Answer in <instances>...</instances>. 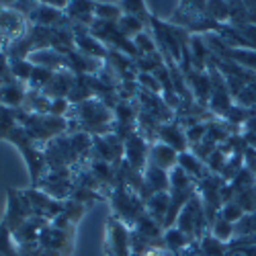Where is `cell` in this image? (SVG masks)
<instances>
[{
    "instance_id": "obj_1",
    "label": "cell",
    "mask_w": 256,
    "mask_h": 256,
    "mask_svg": "<svg viewBox=\"0 0 256 256\" xmlns=\"http://www.w3.org/2000/svg\"><path fill=\"white\" fill-rule=\"evenodd\" d=\"M68 134L106 136L113 134L115 111L100 98H90L80 104H70L68 109Z\"/></svg>"
},
{
    "instance_id": "obj_2",
    "label": "cell",
    "mask_w": 256,
    "mask_h": 256,
    "mask_svg": "<svg viewBox=\"0 0 256 256\" xmlns=\"http://www.w3.org/2000/svg\"><path fill=\"white\" fill-rule=\"evenodd\" d=\"M4 142H8V144H12L14 148H18V152L23 154V158H25V162H27V168H29L31 186H35V184L39 182V178L44 176V172L48 170L46 154H44V148H46V146L37 144L20 125L14 127V130L6 136Z\"/></svg>"
},
{
    "instance_id": "obj_3",
    "label": "cell",
    "mask_w": 256,
    "mask_h": 256,
    "mask_svg": "<svg viewBox=\"0 0 256 256\" xmlns=\"http://www.w3.org/2000/svg\"><path fill=\"white\" fill-rule=\"evenodd\" d=\"M18 125L41 146L56 140L58 136L68 134V119L54 115H29L23 109H16Z\"/></svg>"
},
{
    "instance_id": "obj_4",
    "label": "cell",
    "mask_w": 256,
    "mask_h": 256,
    "mask_svg": "<svg viewBox=\"0 0 256 256\" xmlns=\"http://www.w3.org/2000/svg\"><path fill=\"white\" fill-rule=\"evenodd\" d=\"M109 201H111V209H113L111 216L121 220L130 230L146 213V201L136 193V190H132L130 186H125L121 182L111 190Z\"/></svg>"
},
{
    "instance_id": "obj_5",
    "label": "cell",
    "mask_w": 256,
    "mask_h": 256,
    "mask_svg": "<svg viewBox=\"0 0 256 256\" xmlns=\"http://www.w3.org/2000/svg\"><path fill=\"white\" fill-rule=\"evenodd\" d=\"M174 226L184 232L186 236L193 240V242H199L205 234L209 232V222H207V213H205V207H203V201L199 195H195L190 199L182 211L178 213V218L174 222Z\"/></svg>"
},
{
    "instance_id": "obj_6",
    "label": "cell",
    "mask_w": 256,
    "mask_h": 256,
    "mask_svg": "<svg viewBox=\"0 0 256 256\" xmlns=\"http://www.w3.org/2000/svg\"><path fill=\"white\" fill-rule=\"evenodd\" d=\"M29 33L27 14L18 12L10 4L0 2V54H4L12 41L25 37Z\"/></svg>"
},
{
    "instance_id": "obj_7",
    "label": "cell",
    "mask_w": 256,
    "mask_h": 256,
    "mask_svg": "<svg viewBox=\"0 0 256 256\" xmlns=\"http://www.w3.org/2000/svg\"><path fill=\"white\" fill-rule=\"evenodd\" d=\"M102 252L104 256H132V230L115 216L106 218Z\"/></svg>"
},
{
    "instance_id": "obj_8",
    "label": "cell",
    "mask_w": 256,
    "mask_h": 256,
    "mask_svg": "<svg viewBox=\"0 0 256 256\" xmlns=\"http://www.w3.org/2000/svg\"><path fill=\"white\" fill-rule=\"evenodd\" d=\"M29 218H33V211H31V205H29L25 193H23V188L8 186L6 188V211H4V218L0 224L12 234Z\"/></svg>"
},
{
    "instance_id": "obj_9",
    "label": "cell",
    "mask_w": 256,
    "mask_h": 256,
    "mask_svg": "<svg viewBox=\"0 0 256 256\" xmlns=\"http://www.w3.org/2000/svg\"><path fill=\"white\" fill-rule=\"evenodd\" d=\"M203 39H205V44L213 56H218L222 60H230L234 64H238V66H244V68L256 72V52L254 50L230 48L224 44L218 33H207V35H203Z\"/></svg>"
},
{
    "instance_id": "obj_10",
    "label": "cell",
    "mask_w": 256,
    "mask_h": 256,
    "mask_svg": "<svg viewBox=\"0 0 256 256\" xmlns=\"http://www.w3.org/2000/svg\"><path fill=\"white\" fill-rule=\"evenodd\" d=\"M74 180L70 170H46L44 176L39 178V182L33 188L44 190L46 195L54 197L56 201H68L74 193Z\"/></svg>"
},
{
    "instance_id": "obj_11",
    "label": "cell",
    "mask_w": 256,
    "mask_h": 256,
    "mask_svg": "<svg viewBox=\"0 0 256 256\" xmlns=\"http://www.w3.org/2000/svg\"><path fill=\"white\" fill-rule=\"evenodd\" d=\"M125 156V142L117 134L94 136L92 138V158L102 160L106 164L119 166Z\"/></svg>"
},
{
    "instance_id": "obj_12",
    "label": "cell",
    "mask_w": 256,
    "mask_h": 256,
    "mask_svg": "<svg viewBox=\"0 0 256 256\" xmlns=\"http://www.w3.org/2000/svg\"><path fill=\"white\" fill-rule=\"evenodd\" d=\"M74 240H76V230H66L50 222L46 230L41 232L37 242L46 250H56V252H64L70 256L74 252Z\"/></svg>"
},
{
    "instance_id": "obj_13",
    "label": "cell",
    "mask_w": 256,
    "mask_h": 256,
    "mask_svg": "<svg viewBox=\"0 0 256 256\" xmlns=\"http://www.w3.org/2000/svg\"><path fill=\"white\" fill-rule=\"evenodd\" d=\"M27 20L33 27H44V29H52V31L54 29H64V27H74L70 23V18L66 16V12L50 6L46 0L35 4V8L27 14Z\"/></svg>"
},
{
    "instance_id": "obj_14",
    "label": "cell",
    "mask_w": 256,
    "mask_h": 256,
    "mask_svg": "<svg viewBox=\"0 0 256 256\" xmlns=\"http://www.w3.org/2000/svg\"><path fill=\"white\" fill-rule=\"evenodd\" d=\"M23 193L31 205V211L35 218H44L48 222H54L64 209V201H56L54 197L46 195L44 190H39V188L29 186V188H23Z\"/></svg>"
},
{
    "instance_id": "obj_15",
    "label": "cell",
    "mask_w": 256,
    "mask_h": 256,
    "mask_svg": "<svg viewBox=\"0 0 256 256\" xmlns=\"http://www.w3.org/2000/svg\"><path fill=\"white\" fill-rule=\"evenodd\" d=\"M148 156H150V144H148L138 132L125 140V156L123 160L138 172H144L148 166Z\"/></svg>"
},
{
    "instance_id": "obj_16",
    "label": "cell",
    "mask_w": 256,
    "mask_h": 256,
    "mask_svg": "<svg viewBox=\"0 0 256 256\" xmlns=\"http://www.w3.org/2000/svg\"><path fill=\"white\" fill-rule=\"evenodd\" d=\"M74 46L80 54L102 60V62L106 60V54H109V48L100 44L96 37H92L86 27H74Z\"/></svg>"
},
{
    "instance_id": "obj_17",
    "label": "cell",
    "mask_w": 256,
    "mask_h": 256,
    "mask_svg": "<svg viewBox=\"0 0 256 256\" xmlns=\"http://www.w3.org/2000/svg\"><path fill=\"white\" fill-rule=\"evenodd\" d=\"M170 188V172L160 170L152 164H148L144 170V193L142 199L146 201L148 197H152L156 193H168Z\"/></svg>"
},
{
    "instance_id": "obj_18",
    "label": "cell",
    "mask_w": 256,
    "mask_h": 256,
    "mask_svg": "<svg viewBox=\"0 0 256 256\" xmlns=\"http://www.w3.org/2000/svg\"><path fill=\"white\" fill-rule=\"evenodd\" d=\"M148 164H152L160 170H174L178 166V152L172 150L170 146L162 144V142H156L150 146V156H148Z\"/></svg>"
},
{
    "instance_id": "obj_19",
    "label": "cell",
    "mask_w": 256,
    "mask_h": 256,
    "mask_svg": "<svg viewBox=\"0 0 256 256\" xmlns=\"http://www.w3.org/2000/svg\"><path fill=\"white\" fill-rule=\"evenodd\" d=\"M158 142L170 146L172 150H176L178 154L188 152V142H186V132L176 123V121H170L164 123L160 130H158Z\"/></svg>"
},
{
    "instance_id": "obj_20",
    "label": "cell",
    "mask_w": 256,
    "mask_h": 256,
    "mask_svg": "<svg viewBox=\"0 0 256 256\" xmlns=\"http://www.w3.org/2000/svg\"><path fill=\"white\" fill-rule=\"evenodd\" d=\"M74 80H76V74H72L70 70H58V72H54L52 80L48 82V86L41 92L52 100L54 98H68Z\"/></svg>"
},
{
    "instance_id": "obj_21",
    "label": "cell",
    "mask_w": 256,
    "mask_h": 256,
    "mask_svg": "<svg viewBox=\"0 0 256 256\" xmlns=\"http://www.w3.org/2000/svg\"><path fill=\"white\" fill-rule=\"evenodd\" d=\"M94 8L96 2H84V0H72L68 8L64 10L66 16L70 18V23L74 27H90L94 23Z\"/></svg>"
},
{
    "instance_id": "obj_22",
    "label": "cell",
    "mask_w": 256,
    "mask_h": 256,
    "mask_svg": "<svg viewBox=\"0 0 256 256\" xmlns=\"http://www.w3.org/2000/svg\"><path fill=\"white\" fill-rule=\"evenodd\" d=\"M50 222L48 220H44V218H29L23 226H20L16 232H12V240H14V244L16 246H20V244H31V242H37L39 240V236H41V232L46 230V226H48Z\"/></svg>"
},
{
    "instance_id": "obj_23",
    "label": "cell",
    "mask_w": 256,
    "mask_h": 256,
    "mask_svg": "<svg viewBox=\"0 0 256 256\" xmlns=\"http://www.w3.org/2000/svg\"><path fill=\"white\" fill-rule=\"evenodd\" d=\"M86 211H88L86 205H82V203H76V201L68 199V201H64L62 213H60V216H58L52 224H56V226H60V228H66V230H76L78 224H80V220L84 218V213H86Z\"/></svg>"
},
{
    "instance_id": "obj_24",
    "label": "cell",
    "mask_w": 256,
    "mask_h": 256,
    "mask_svg": "<svg viewBox=\"0 0 256 256\" xmlns=\"http://www.w3.org/2000/svg\"><path fill=\"white\" fill-rule=\"evenodd\" d=\"M29 62L33 66H39V68H48L52 72H58V70H66V56L56 52V50H37L29 56Z\"/></svg>"
},
{
    "instance_id": "obj_25",
    "label": "cell",
    "mask_w": 256,
    "mask_h": 256,
    "mask_svg": "<svg viewBox=\"0 0 256 256\" xmlns=\"http://www.w3.org/2000/svg\"><path fill=\"white\" fill-rule=\"evenodd\" d=\"M178 168H182L184 172H186V176H188V178H193L195 182L203 180V178L211 172V170L207 168V164H205L201 158H197L190 150L178 154Z\"/></svg>"
},
{
    "instance_id": "obj_26",
    "label": "cell",
    "mask_w": 256,
    "mask_h": 256,
    "mask_svg": "<svg viewBox=\"0 0 256 256\" xmlns=\"http://www.w3.org/2000/svg\"><path fill=\"white\" fill-rule=\"evenodd\" d=\"M168 209H170V195L168 193H156L152 197L146 199V213L150 216L158 226H166L168 218Z\"/></svg>"
},
{
    "instance_id": "obj_27",
    "label": "cell",
    "mask_w": 256,
    "mask_h": 256,
    "mask_svg": "<svg viewBox=\"0 0 256 256\" xmlns=\"http://www.w3.org/2000/svg\"><path fill=\"white\" fill-rule=\"evenodd\" d=\"M25 113L29 115H50L52 111V98H48L41 90H31L27 88L23 106H20Z\"/></svg>"
},
{
    "instance_id": "obj_28",
    "label": "cell",
    "mask_w": 256,
    "mask_h": 256,
    "mask_svg": "<svg viewBox=\"0 0 256 256\" xmlns=\"http://www.w3.org/2000/svg\"><path fill=\"white\" fill-rule=\"evenodd\" d=\"M27 94V86L20 82H12V84H4L0 86V104L8 106V109H20L23 106Z\"/></svg>"
},
{
    "instance_id": "obj_29",
    "label": "cell",
    "mask_w": 256,
    "mask_h": 256,
    "mask_svg": "<svg viewBox=\"0 0 256 256\" xmlns=\"http://www.w3.org/2000/svg\"><path fill=\"white\" fill-rule=\"evenodd\" d=\"M162 242H164V246L166 248H170V250H174V252H184L190 244H193V240H190L184 232H180L176 226H172V228H166L164 230V236H162Z\"/></svg>"
},
{
    "instance_id": "obj_30",
    "label": "cell",
    "mask_w": 256,
    "mask_h": 256,
    "mask_svg": "<svg viewBox=\"0 0 256 256\" xmlns=\"http://www.w3.org/2000/svg\"><path fill=\"white\" fill-rule=\"evenodd\" d=\"M117 29L127 37V39H136L140 33H144L148 29V25L144 23L142 18L138 16H132V14H123L119 20H117Z\"/></svg>"
},
{
    "instance_id": "obj_31",
    "label": "cell",
    "mask_w": 256,
    "mask_h": 256,
    "mask_svg": "<svg viewBox=\"0 0 256 256\" xmlns=\"http://www.w3.org/2000/svg\"><path fill=\"white\" fill-rule=\"evenodd\" d=\"M35 52V46H33V39L29 37V33L25 37H20L16 41L8 46V50L4 52L8 56V60H29V56Z\"/></svg>"
},
{
    "instance_id": "obj_32",
    "label": "cell",
    "mask_w": 256,
    "mask_h": 256,
    "mask_svg": "<svg viewBox=\"0 0 256 256\" xmlns=\"http://www.w3.org/2000/svg\"><path fill=\"white\" fill-rule=\"evenodd\" d=\"M199 248L205 256H226L228 254V244L220 242L211 232H207L205 236L199 240Z\"/></svg>"
},
{
    "instance_id": "obj_33",
    "label": "cell",
    "mask_w": 256,
    "mask_h": 256,
    "mask_svg": "<svg viewBox=\"0 0 256 256\" xmlns=\"http://www.w3.org/2000/svg\"><path fill=\"white\" fill-rule=\"evenodd\" d=\"M18 125L16 119V109H8V106L0 104V142H4L6 136Z\"/></svg>"
},
{
    "instance_id": "obj_34",
    "label": "cell",
    "mask_w": 256,
    "mask_h": 256,
    "mask_svg": "<svg viewBox=\"0 0 256 256\" xmlns=\"http://www.w3.org/2000/svg\"><path fill=\"white\" fill-rule=\"evenodd\" d=\"M209 232L216 236L220 242H224V244H230L232 240H234V224H230V222H226L224 218H216V222L211 224V228H209Z\"/></svg>"
},
{
    "instance_id": "obj_35",
    "label": "cell",
    "mask_w": 256,
    "mask_h": 256,
    "mask_svg": "<svg viewBox=\"0 0 256 256\" xmlns=\"http://www.w3.org/2000/svg\"><path fill=\"white\" fill-rule=\"evenodd\" d=\"M33 68L35 66H33L29 60H10V72H12L14 80L20 82V84H25V86H27V82L31 78Z\"/></svg>"
},
{
    "instance_id": "obj_36",
    "label": "cell",
    "mask_w": 256,
    "mask_h": 256,
    "mask_svg": "<svg viewBox=\"0 0 256 256\" xmlns=\"http://www.w3.org/2000/svg\"><path fill=\"white\" fill-rule=\"evenodd\" d=\"M121 16H123V10H121L119 4H102V2H96L94 18L106 20V23H117Z\"/></svg>"
},
{
    "instance_id": "obj_37",
    "label": "cell",
    "mask_w": 256,
    "mask_h": 256,
    "mask_svg": "<svg viewBox=\"0 0 256 256\" xmlns=\"http://www.w3.org/2000/svg\"><path fill=\"white\" fill-rule=\"evenodd\" d=\"M52 76H54L52 70L35 66L33 72H31V78H29V82H27V88H31V90H44V88L48 86V82L52 80Z\"/></svg>"
},
{
    "instance_id": "obj_38",
    "label": "cell",
    "mask_w": 256,
    "mask_h": 256,
    "mask_svg": "<svg viewBox=\"0 0 256 256\" xmlns=\"http://www.w3.org/2000/svg\"><path fill=\"white\" fill-rule=\"evenodd\" d=\"M218 216H220V218H224L226 222H230V224L236 226V224L246 216V211H244L236 201H230V203H226V205L220 209Z\"/></svg>"
},
{
    "instance_id": "obj_39",
    "label": "cell",
    "mask_w": 256,
    "mask_h": 256,
    "mask_svg": "<svg viewBox=\"0 0 256 256\" xmlns=\"http://www.w3.org/2000/svg\"><path fill=\"white\" fill-rule=\"evenodd\" d=\"M0 256H18V248L12 240V234L0 224Z\"/></svg>"
},
{
    "instance_id": "obj_40",
    "label": "cell",
    "mask_w": 256,
    "mask_h": 256,
    "mask_svg": "<svg viewBox=\"0 0 256 256\" xmlns=\"http://www.w3.org/2000/svg\"><path fill=\"white\" fill-rule=\"evenodd\" d=\"M138 84H140L142 90H148V92H154V94H160L162 96V84L158 82V78L154 74L140 72L138 74Z\"/></svg>"
},
{
    "instance_id": "obj_41",
    "label": "cell",
    "mask_w": 256,
    "mask_h": 256,
    "mask_svg": "<svg viewBox=\"0 0 256 256\" xmlns=\"http://www.w3.org/2000/svg\"><path fill=\"white\" fill-rule=\"evenodd\" d=\"M16 82L12 72H10V60L6 54H0V86H4V84H12Z\"/></svg>"
},
{
    "instance_id": "obj_42",
    "label": "cell",
    "mask_w": 256,
    "mask_h": 256,
    "mask_svg": "<svg viewBox=\"0 0 256 256\" xmlns=\"http://www.w3.org/2000/svg\"><path fill=\"white\" fill-rule=\"evenodd\" d=\"M142 256H182L180 252H174V250H170L166 248L164 244H158V246H152L150 250H146Z\"/></svg>"
},
{
    "instance_id": "obj_43",
    "label": "cell",
    "mask_w": 256,
    "mask_h": 256,
    "mask_svg": "<svg viewBox=\"0 0 256 256\" xmlns=\"http://www.w3.org/2000/svg\"><path fill=\"white\" fill-rule=\"evenodd\" d=\"M226 256H256V244L254 246H228Z\"/></svg>"
},
{
    "instance_id": "obj_44",
    "label": "cell",
    "mask_w": 256,
    "mask_h": 256,
    "mask_svg": "<svg viewBox=\"0 0 256 256\" xmlns=\"http://www.w3.org/2000/svg\"><path fill=\"white\" fill-rule=\"evenodd\" d=\"M18 248V256H41V248L39 242H31V244H20Z\"/></svg>"
},
{
    "instance_id": "obj_45",
    "label": "cell",
    "mask_w": 256,
    "mask_h": 256,
    "mask_svg": "<svg viewBox=\"0 0 256 256\" xmlns=\"http://www.w3.org/2000/svg\"><path fill=\"white\" fill-rule=\"evenodd\" d=\"M182 256H205L203 252H201V248H199V242H193L190 244L184 252H182Z\"/></svg>"
},
{
    "instance_id": "obj_46",
    "label": "cell",
    "mask_w": 256,
    "mask_h": 256,
    "mask_svg": "<svg viewBox=\"0 0 256 256\" xmlns=\"http://www.w3.org/2000/svg\"><path fill=\"white\" fill-rule=\"evenodd\" d=\"M41 256H68V254H64V252H56V250H41Z\"/></svg>"
}]
</instances>
